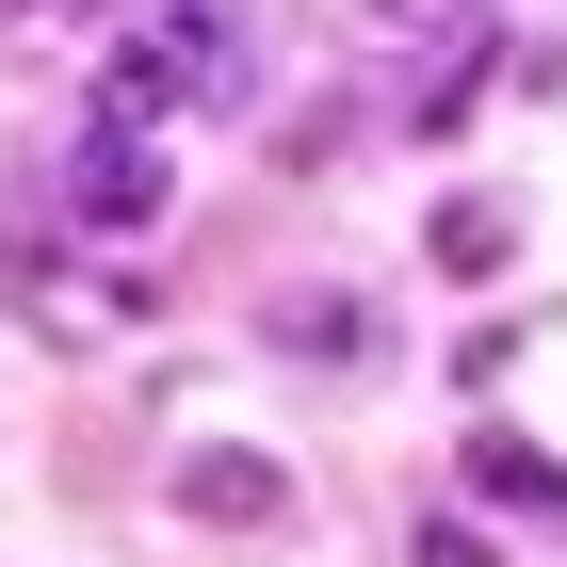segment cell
Segmentation results:
<instances>
[{"label": "cell", "instance_id": "obj_1", "mask_svg": "<svg viewBox=\"0 0 567 567\" xmlns=\"http://www.w3.org/2000/svg\"><path fill=\"white\" fill-rule=\"evenodd\" d=\"M114 97L131 114H212V97H244V33H227L212 0H163L131 33V65H114Z\"/></svg>", "mask_w": 567, "mask_h": 567}, {"label": "cell", "instance_id": "obj_2", "mask_svg": "<svg viewBox=\"0 0 567 567\" xmlns=\"http://www.w3.org/2000/svg\"><path fill=\"white\" fill-rule=\"evenodd\" d=\"M178 519H212V535H292V471L244 454V437H195V454H178Z\"/></svg>", "mask_w": 567, "mask_h": 567}, {"label": "cell", "instance_id": "obj_3", "mask_svg": "<svg viewBox=\"0 0 567 567\" xmlns=\"http://www.w3.org/2000/svg\"><path fill=\"white\" fill-rule=\"evenodd\" d=\"M65 195H82L97 227H146V212H163V163H146V131H97V146H82V178H65Z\"/></svg>", "mask_w": 567, "mask_h": 567}, {"label": "cell", "instance_id": "obj_4", "mask_svg": "<svg viewBox=\"0 0 567 567\" xmlns=\"http://www.w3.org/2000/svg\"><path fill=\"white\" fill-rule=\"evenodd\" d=\"M503 244H519L503 195H454V212H437V260H454V276H503Z\"/></svg>", "mask_w": 567, "mask_h": 567}, {"label": "cell", "instance_id": "obj_5", "mask_svg": "<svg viewBox=\"0 0 567 567\" xmlns=\"http://www.w3.org/2000/svg\"><path fill=\"white\" fill-rule=\"evenodd\" d=\"M471 486H503V503H567V471L519 454V437H471Z\"/></svg>", "mask_w": 567, "mask_h": 567}, {"label": "cell", "instance_id": "obj_6", "mask_svg": "<svg viewBox=\"0 0 567 567\" xmlns=\"http://www.w3.org/2000/svg\"><path fill=\"white\" fill-rule=\"evenodd\" d=\"M405 567H503V551H486L471 519H422V551H405Z\"/></svg>", "mask_w": 567, "mask_h": 567}, {"label": "cell", "instance_id": "obj_7", "mask_svg": "<svg viewBox=\"0 0 567 567\" xmlns=\"http://www.w3.org/2000/svg\"><path fill=\"white\" fill-rule=\"evenodd\" d=\"M373 17H405V33H454V17H471V0H373Z\"/></svg>", "mask_w": 567, "mask_h": 567}]
</instances>
